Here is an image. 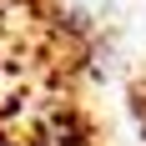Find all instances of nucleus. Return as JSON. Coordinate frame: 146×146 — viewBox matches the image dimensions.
Listing matches in <instances>:
<instances>
[{"label": "nucleus", "instance_id": "obj_1", "mask_svg": "<svg viewBox=\"0 0 146 146\" xmlns=\"http://www.w3.org/2000/svg\"><path fill=\"white\" fill-rule=\"evenodd\" d=\"M0 146H15V141H10V136H0Z\"/></svg>", "mask_w": 146, "mask_h": 146}]
</instances>
